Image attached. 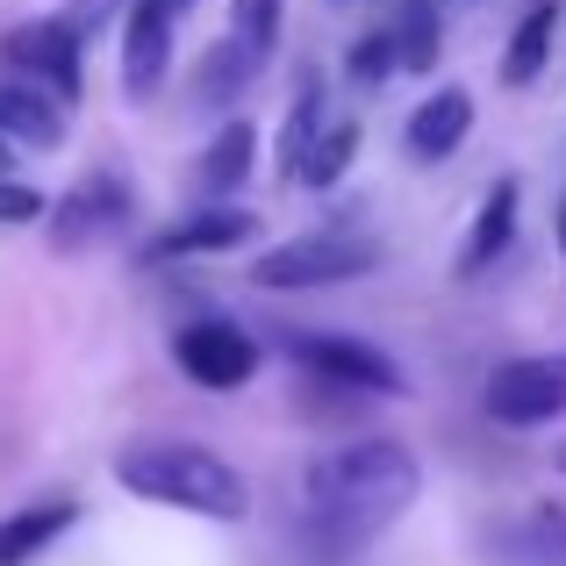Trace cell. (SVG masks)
Returning <instances> with one entry per match:
<instances>
[{"instance_id": "obj_5", "label": "cell", "mask_w": 566, "mask_h": 566, "mask_svg": "<svg viewBox=\"0 0 566 566\" xmlns=\"http://www.w3.org/2000/svg\"><path fill=\"white\" fill-rule=\"evenodd\" d=\"M129 222H137V193H129V180H115V172H86V180H72L57 201H43L51 251H65V259L123 237Z\"/></svg>"}, {"instance_id": "obj_28", "label": "cell", "mask_w": 566, "mask_h": 566, "mask_svg": "<svg viewBox=\"0 0 566 566\" xmlns=\"http://www.w3.org/2000/svg\"><path fill=\"white\" fill-rule=\"evenodd\" d=\"M553 467H559V473H566V438H559V444H553Z\"/></svg>"}, {"instance_id": "obj_8", "label": "cell", "mask_w": 566, "mask_h": 566, "mask_svg": "<svg viewBox=\"0 0 566 566\" xmlns=\"http://www.w3.org/2000/svg\"><path fill=\"white\" fill-rule=\"evenodd\" d=\"M488 416L510 430H538L566 416V352H531V359H502L481 387Z\"/></svg>"}, {"instance_id": "obj_19", "label": "cell", "mask_w": 566, "mask_h": 566, "mask_svg": "<svg viewBox=\"0 0 566 566\" xmlns=\"http://www.w3.org/2000/svg\"><path fill=\"white\" fill-rule=\"evenodd\" d=\"M352 158H359V123H323V137L308 144V158H302V172H294V180L302 187H337L352 172Z\"/></svg>"}, {"instance_id": "obj_12", "label": "cell", "mask_w": 566, "mask_h": 566, "mask_svg": "<svg viewBox=\"0 0 566 566\" xmlns=\"http://www.w3.org/2000/svg\"><path fill=\"white\" fill-rule=\"evenodd\" d=\"M80 524V502L51 495V502H22V510L0 516V566H36L65 531Z\"/></svg>"}, {"instance_id": "obj_11", "label": "cell", "mask_w": 566, "mask_h": 566, "mask_svg": "<svg viewBox=\"0 0 566 566\" xmlns=\"http://www.w3.org/2000/svg\"><path fill=\"white\" fill-rule=\"evenodd\" d=\"M467 137H473V94H467V86H438V94L409 115L401 151H409L416 166H444V158H452Z\"/></svg>"}, {"instance_id": "obj_21", "label": "cell", "mask_w": 566, "mask_h": 566, "mask_svg": "<svg viewBox=\"0 0 566 566\" xmlns=\"http://www.w3.org/2000/svg\"><path fill=\"white\" fill-rule=\"evenodd\" d=\"M280 8L287 0H237V14H230V43L251 57V65H273V43H280Z\"/></svg>"}, {"instance_id": "obj_1", "label": "cell", "mask_w": 566, "mask_h": 566, "mask_svg": "<svg viewBox=\"0 0 566 566\" xmlns=\"http://www.w3.org/2000/svg\"><path fill=\"white\" fill-rule=\"evenodd\" d=\"M416 495H423V467H416V452L401 438H352L337 452H323L302 481L308 531L331 553H359L395 516H409Z\"/></svg>"}, {"instance_id": "obj_16", "label": "cell", "mask_w": 566, "mask_h": 566, "mask_svg": "<svg viewBox=\"0 0 566 566\" xmlns=\"http://www.w3.org/2000/svg\"><path fill=\"white\" fill-rule=\"evenodd\" d=\"M251 166H259V129H251L244 115H230V123L208 137V151H201V166H193V180L208 187V201H230V193L251 180Z\"/></svg>"}, {"instance_id": "obj_4", "label": "cell", "mask_w": 566, "mask_h": 566, "mask_svg": "<svg viewBox=\"0 0 566 566\" xmlns=\"http://www.w3.org/2000/svg\"><path fill=\"white\" fill-rule=\"evenodd\" d=\"M280 345H287L294 366H308V374L331 380V387H352V395H409V374H401L395 352L366 345L352 331H287Z\"/></svg>"}, {"instance_id": "obj_2", "label": "cell", "mask_w": 566, "mask_h": 566, "mask_svg": "<svg viewBox=\"0 0 566 566\" xmlns=\"http://www.w3.org/2000/svg\"><path fill=\"white\" fill-rule=\"evenodd\" d=\"M115 481L137 502H158V510H187L201 524H244L251 516V488L244 473L222 452L193 438H137L115 452Z\"/></svg>"}, {"instance_id": "obj_14", "label": "cell", "mask_w": 566, "mask_h": 566, "mask_svg": "<svg viewBox=\"0 0 566 566\" xmlns=\"http://www.w3.org/2000/svg\"><path fill=\"white\" fill-rule=\"evenodd\" d=\"M516 208H524V187H516V180H495V187H488L481 216H473L467 244H459V259H452V273H459V280H481L488 265L510 251V237H516Z\"/></svg>"}, {"instance_id": "obj_25", "label": "cell", "mask_w": 566, "mask_h": 566, "mask_svg": "<svg viewBox=\"0 0 566 566\" xmlns=\"http://www.w3.org/2000/svg\"><path fill=\"white\" fill-rule=\"evenodd\" d=\"M151 8H166V14H172V22H180V14L193 8V0H151Z\"/></svg>"}, {"instance_id": "obj_15", "label": "cell", "mask_w": 566, "mask_h": 566, "mask_svg": "<svg viewBox=\"0 0 566 566\" xmlns=\"http://www.w3.org/2000/svg\"><path fill=\"white\" fill-rule=\"evenodd\" d=\"M553 43H559V0H531L524 22L510 29V43H502V86H538V72L553 65Z\"/></svg>"}, {"instance_id": "obj_24", "label": "cell", "mask_w": 566, "mask_h": 566, "mask_svg": "<svg viewBox=\"0 0 566 566\" xmlns=\"http://www.w3.org/2000/svg\"><path fill=\"white\" fill-rule=\"evenodd\" d=\"M22 222H43V193L29 180H0V230H22Z\"/></svg>"}, {"instance_id": "obj_10", "label": "cell", "mask_w": 566, "mask_h": 566, "mask_svg": "<svg viewBox=\"0 0 566 566\" xmlns=\"http://www.w3.org/2000/svg\"><path fill=\"white\" fill-rule=\"evenodd\" d=\"M251 237H265V222L251 216V208L237 201H208L193 208L187 222H172L166 237L151 244V259H230V251H244Z\"/></svg>"}, {"instance_id": "obj_3", "label": "cell", "mask_w": 566, "mask_h": 566, "mask_svg": "<svg viewBox=\"0 0 566 566\" xmlns=\"http://www.w3.org/2000/svg\"><path fill=\"white\" fill-rule=\"evenodd\" d=\"M380 265L374 237H345V230H316V237H287V244L251 259V287L265 294H308V287H345L366 280Z\"/></svg>"}, {"instance_id": "obj_26", "label": "cell", "mask_w": 566, "mask_h": 566, "mask_svg": "<svg viewBox=\"0 0 566 566\" xmlns=\"http://www.w3.org/2000/svg\"><path fill=\"white\" fill-rule=\"evenodd\" d=\"M0 180H14V151H8V144H0Z\"/></svg>"}, {"instance_id": "obj_20", "label": "cell", "mask_w": 566, "mask_h": 566, "mask_svg": "<svg viewBox=\"0 0 566 566\" xmlns=\"http://www.w3.org/2000/svg\"><path fill=\"white\" fill-rule=\"evenodd\" d=\"M323 123H331V115H323V86L316 80H302L294 86V108H287V129H280V172H302V158H308V144L323 137Z\"/></svg>"}, {"instance_id": "obj_18", "label": "cell", "mask_w": 566, "mask_h": 566, "mask_svg": "<svg viewBox=\"0 0 566 566\" xmlns=\"http://www.w3.org/2000/svg\"><path fill=\"white\" fill-rule=\"evenodd\" d=\"M438 0H401V14L387 22L395 43V72H438Z\"/></svg>"}, {"instance_id": "obj_23", "label": "cell", "mask_w": 566, "mask_h": 566, "mask_svg": "<svg viewBox=\"0 0 566 566\" xmlns=\"http://www.w3.org/2000/svg\"><path fill=\"white\" fill-rule=\"evenodd\" d=\"M345 65H352V80H359V86H380L387 72H395V43H387V29H374V36H359V43H352V57H345Z\"/></svg>"}, {"instance_id": "obj_29", "label": "cell", "mask_w": 566, "mask_h": 566, "mask_svg": "<svg viewBox=\"0 0 566 566\" xmlns=\"http://www.w3.org/2000/svg\"><path fill=\"white\" fill-rule=\"evenodd\" d=\"M452 8H473V0H452Z\"/></svg>"}, {"instance_id": "obj_7", "label": "cell", "mask_w": 566, "mask_h": 566, "mask_svg": "<svg viewBox=\"0 0 566 566\" xmlns=\"http://www.w3.org/2000/svg\"><path fill=\"white\" fill-rule=\"evenodd\" d=\"M0 80H22V86H36V94H51L57 108H72V101L86 94V51L65 36V29L51 22V14H36V22H14V29H0Z\"/></svg>"}, {"instance_id": "obj_17", "label": "cell", "mask_w": 566, "mask_h": 566, "mask_svg": "<svg viewBox=\"0 0 566 566\" xmlns=\"http://www.w3.org/2000/svg\"><path fill=\"white\" fill-rule=\"evenodd\" d=\"M251 80H259V65H251V57L237 51L230 36H222V43H208V51H201V65H193V108H230V101L244 94Z\"/></svg>"}, {"instance_id": "obj_22", "label": "cell", "mask_w": 566, "mask_h": 566, "mask_svg": "<svg viewBox=\"0 0 566 566\" xmlns=\"http://www.w3.org/2000/svg\"><path fill=\"white\" fill-rule=\"evenodd\" d=\"M115 8H123V0H65V8H57V14H51V22H57V29H65V36H72V43H80V51H86V43H94V36H101V29H108V22H115Z\"/></svg>"}, {"instance_id": "obj_9", "label": "cell", "mask_w": 566, "mask_h": 566, "mask_svg": "<svg viewBox=\"0 0 566 566\" xmlns=\"http://www.w3.org/2000/svg\"><path fill=\"white\" fill-rule=\"evenodd\" d=\"M172 14L166 8H151V0H129L123 8V94L137 101H158V86H166V72H172Z\"/></svg>"}, {"instance_id": "obj_27", "label": "cell", "mask_w": 566, "mask_h": 566, "mask_svg": "<svg viewBox=\"0 0 566 566\" xmlns=\"http://www.w3.org/2000/svg\"><path fill=\"white\" fill-rule=\"evenodd\" d=\"M553 222H559V251H566V193H559V216Z\"/></svg>"}, {"instance_id": "obj_6", "label": "cell", "mask_w": 566, "mask_h": 566, "mask_svg": "<svg viewBox=\"0 0 566 566\" xmlns=\"http://www.w3.org/2000/svg\"><path fill=\"white\" fill-rule=\"evenodd\" d=\"M172 366H180L193 387H208V395H237V387L259 380L265 352H259V337H251L244 323H230V316H193V323L172 331Z\"/></svg>"}, {"instance_id": "obj_13", "label": "cell", "mask_w": 566, "mask_h": 566, "mask_svg": "<svg viewBox=\"0 0 566 566\" xmlns=\"http://www.w3.org/2000/svg\"><path fill=\"white\" fill-rule=\"evenodd\" d=\"M72 129H65V108H57L51 94H36V86L22 80H0V144L8 151H57Z\"/></svg>"}]
</instances>
